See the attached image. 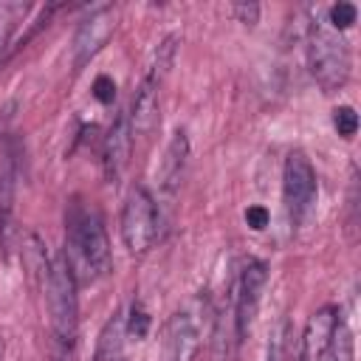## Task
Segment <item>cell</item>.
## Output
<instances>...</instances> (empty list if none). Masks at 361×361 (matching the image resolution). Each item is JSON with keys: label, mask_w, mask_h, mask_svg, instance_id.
Returning <instances> with one entry per match:
<instances>
[{"label": "cell", "mask_w": 361, "mask_h": 361, "mask_svg": "<svg viewBox=\"0 0 361 361\" xmlns=\"http://www.w3.org/2000/svg\"><path fill=\"white\" fill-rule=\"evenodd\" d=\"M76 276L85 282H96L110 271V240L104 228L102 212L85 197H71L65 209V254H62Z\"/></svg>", "instance_id": "obj_1"}, {"label": "cell", "mask_w": 361, "mask_h": 361, "mask_svg": "<svg viewBox=\"0 0 361 361\" xmlns=\"http://www.w3.org/2000/svg\"><path fill=\"white\" fill-rule=\"evenodd\" d=\"M307 65L316 85L324 93L341 90L350 79V68H353L350 45L338 31L327 25L322 11H316L307 25Z\"/></svg>", "instance_id": "obj_2"}, {"label": "cell", "mask_w": 361, "mask_h": 361, "mask_svg": "<svg viewBox=\"0 0 361 361\" xmlns=\"http://www.w3.org/2000/svg\"><path fill=\"white\" fill-rule=\"evenodd\" d=\"M45 302L51 316V333L62 353H71L79 333V296L76 276L65 257L45 262Z\"/></svg>", "instance_id": "obj_3"}, {"label": "cell", "mask_w": 361, "mask_h": 361, "mask_svg": "<svg viewBox=\"0 0 361 361\" xmlns=\"http://www.w3.org/2000/svg\"><path fill=\"white\" fill-rule=\"evenodd\" d=\"M155 237H158L155 200L144 186H133L130 195L124 197V209H121V240L130 254L141 257L152 248Z\"/></svg>", "instance_id": "obj_4"}, {"label": "cell", "mask_w": 361, "mask_h": 361, "mask_svg": "<svg viewBox=\"0 0 361 361\" xmlns=\"http://www.w3.org/2000/svg\"><path fill=\"white\" fill-rule=\"evenodd\" d=\"M282 195H285V209L290 214V220L299 226L310 217L313 206H316V195H319V183H316V169L313 164L305 158V152H290L285 158V169H282Z\"/></svg>", "instance_id": "obj_5"}, {"label": "cell", "mask_w": 361, "mask_h": 361, "mask_svg": "<svg viewBox=\"0 0 361 361\" xmlns=\"http://www.w3.org/2000/svg\"><path fill=\"white\" fill-rule=\"evenodd\" d=\"M268 282V265L262 259H248L240 271V282H237V302H234V327H237V338H245L254 316L259 310V299Z\"/></svg>", "instance_id": "obj_6"}, {"label": "cell", "mask_w": 361, "mask_h": 361, "mask_svg": "<svg viewBox=\"0 0 361 361\" xmlns=\"http://www.w3.org/2000/svg\"><path fill=\"white\" fill-rule=\"evenodd\" d=\"M116 31V8L113 6H99L93 8L76 28V37H73V65L82 68L87 65L104 45L107 39L113 37Z\"/></svg>", "instance_id": "obj_7"}, {"label": "cell", "mask_w": 361, "mask_h": 361, "mask_svg": "<svg viewBox=\"0 0 361 361\" xmlns=\"http://www.w3.org/2000/svg\"><path fill=\"white\" fill-rule=\"evenodd\" d=\"M200 313L195 310H178L164 324V344H161V361H192L200 344Z\"/></svg>", "instance_id": "obj_8"}, {"label": "cell", "mask_w": 361, "mask_h": 361, "mask_svg": "<svg viewBox=\"0 0 361 361\" xmlns=\"http://www.w3.org/2000/svg\"><path fill=\"white\" fill-rule=\"evenodd\" d=\"M133 152V127H130V113H118V118L113 121V127L107 130L104 138V152H102V164H104V175L107 180H118L127 161Z\"/></svg>", "instance_id": "obj_9"}, {"label": "cell", "mask_w": 361, "mask_h": 361, "mask_svg": "<svg viewBox=\"0 0 361 361\" xmlns=\"http://www.w3.org/2000/svg\"><path fill=\"white\" fill-rule=\"evenodd\" d=\"M336 316H338L336 307H322L307 319L302 341H299V361H322L330 333H333V324H336Z\"/></svg>", "instance_id": "obj_10"}, {"label": "cell", "mask_w": 361, "mask_h": 361, "mask_svg": "<svg viewBox=\"0 0 361 361\" xmlns=\"http://www.w3.org/2000/svg\"><path fill=\"white\" fill-rule=\"evenodd\" d=\"M186 158H189V141H186V133L178 130L166 147V155H164V164H161V189L164 195H175L180 180H183V172H186Z\"/></svg>", "instance_id": "obj_11"}, {"label": "cell", "mask_w": 361, "mask_h": 361, "mask_svg": "<svg viewBox=\"0 0 361 361\" xmlns=\"http://www.w3.org/2000/svg\"><path fill=\"white\" fill-rule=\"evenodd\" d=\"M322 361H355V350H353V330L347 324V319L336 316V324H333V333H330V341H327V350L322 355Z\"/></svg>", "instance_id": "obj_12"}, {"label": "cell", "mask_w": 361, "mask_h": 361, "mask_svg": "<svg viewBox=\"0 0 361 361\" xmlns=\"http://www.w3.org/2000/svg\"><path fill=\"white\" fill-rule=\"evenodd\" d=\"M28 6L25 3H0V59H3V51L14 34V25L20 17H25Z\"/></svg>", "instance_id": "obj_13"}, {"label": "cell", "mask_w": 361, "mask_h": 361, "mask_svg": "<svg viewBox=\"0 0 361 361\" xmlns=\"http://www.w3.org/2000/svg\"><path fill=\"white\" fill-rule=\"evenodd\" d=\"M324 20H327V25L333 28V31H347L355 20H358V8L353 6V3H347V0H338V3H333L330 8H327V14H324Z\"/></svg>", "instance_id": "obj_14"}, {"label": "cell", "mask_w": 361, "mask_h": 361, "mask_svg": "<svg viewBox=\"0 0 361 361\" xmlns=\"http://www.w3.org/2000/svg\"><path fill=\"white\" fill-rule=\"evenodd\" d=\"M333 127H336V133H338L341 138H353L355 130H358V113H355L353 107H347V104L336 107V110H333Z\"/></svg>", "instance_id": "obj_15"}, {"label": "cell", "mask_w": 361, "mask_h": 361, "mask_svg": "<svg viewBox=\"0 0 361 361\" xmlns=\"http://www.w3.org/2000/svg\"><path fill=\"white\" fill-rule=\"evenodd\" d=\"M149 330V313L141 307V302H133L130 307V319H127V333L133 338H144Z\"/></svg>", "instance_id": "obj_16"}, {"label": "cell", "mask_w": 361, "mask_h": 361, "mask_svg": "<svg viewBox=\"0 0 361 361\" xmlns=\"http://www.w3.org/2000/svg\"><path fill=\"white\" fill-rule=\"evenodd\" d=\"M231 14L245 23V25H254L259 20V6L257 3H231Z\"/></svg>", "instance_id": "obj_17"}, {"label": "cell", "mask_w": 361, "mask_h": 361, "mask_svg": "<svg viewBox=\"0 0 361 361\" xmlns=\"http://www.w3.org/2000/svg\"><path fill=\"white\" fill-rule=\"evenodd\" d=\"M93 96H96L102 104H110V102H113V96H116V85H113V79L99 76V79L93 82Z\"/></svg>", "instance_id": "obj_18"}, {"label": "cell", "mask_w": 361, "mask_h": 361, "mask_svg": "<svg viewBox=\"0 0 361 361\" xmlns=\"http://www.w3.org/2000/svg\"><path fill=\"white\" fill-rule=\"evenodd\" d=\"M245 223L254 228V231H262L268 226V209L265 206H248L245 209Z\"/></svg>", "instance_id": "obj_19"}, {"label": "cell", "mask_w": 361, "mask_h": 361, "mask_svg": "<svg viewBox=\"0 0 361 361\" xmlns=\"http://www.w3.org/2000/svg\"><path fill=\"white\" fill-rule=\"evenodd\" d=\"M0 361H3V347H0Z\"/></svg>", "instance_id": "obj_20"}]
</instances>
